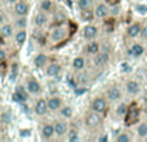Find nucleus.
Wrapping results in <instances>:
<instances>
[{
	"label": "nucleus",
	"mask_w": 147,
	"mask_h": 142,
	"mask_svg": "<svg viewBox=\"0 0 147 142\" xmlns=\"http://www.w3.org/2000/svg\"><path fill=\"white\" fill-rule=\"evenodd\" d=\"M101 124H102V118H101V114H98V112L92 110L85 116V125L88 128H90V129H94V128L99 127Z\"/></svg>",
	"instance_id": "obj_1"
},
{
	"label": "nucleus",
	"mask_w": 147,
	"mask_h": 142,
	"mask_svg": "<svg viewBox=\"0 0 147 142\" xmlns=\"http://www.w3.org/2000/svg\"><path fill=\"white\" fill-rule=\"evenodd\" d=\"M138 119H140V109L136 105H133V106H130L128 109V112L125 115V124L133 125L138 122Z\"/></svg>",
	"instance_id": "obj_2"
},
{
	"label": "nucleus",
	"mask_w": 147,
	"mask_h": 142,
	"mask_svg": "<svg viewBox=\"0 0 147 142\" xmlns=\"http://www.w3.org/2000/svg\"><path fill=\"white\" fill-rule=\"evenodd\" d=\"M107 107H109V105H107L106 98H103V97H96L92 101V110L101 115L107 111Z\"/></svg>",
	"instance_id": "obj_3"
},
{
	"label": "nucleus",
	"mask_w": 147,
	"mask_h": 142,
	"mask_svg": "<svg viewBox=\"0 0 147 142\" xmlns=\"http://www.w3.org/2000/svg\"><path fill=\"white\" fill-rule=\"evenodd\" d=\"M109 60H110V54L107 53V52H105V51H99L97 54H94V57H93V65L94 66H97V67H102V66H105V65L109 62Z\"/></svg>",
	"instance_id": "obj_4"
},
{
	"label": "nucleus",
	"mask_w": 147,
	"mask_h": 142,
	"mask_svg": "<svg viewBox=\"0 0 147 142\" xmlns=\"http://www.w3.org/2000/svg\"><path fill=\"white\" fill-rule=\"evenodd\" d=\"M30 10V7L26 1H22V0H18L17 3H14V13L18 16V17H26Z\"/></svg>",
	"instance_id": "obj_5"
},
{
	"label": "nucleus",
	"mask_w": 147,
	"mask_h": 142,
	"mask_svg": "<svg viewBox=\"0 0 147 142\" xmlns=\"http://www.w3.org/2000/svg\"><path fill=\"white\" fill-rule=\"evenodd\" d=\"M48 102H47V99L44 98H40L36 101L35 106H34V111H35L36 115H39V116H43V115H45L47 112H48Z\"/></svg>",
	"instance_id": "obj_6"
},
{
	"label": "nucleus",
	"mask_w": 147,
	"mask_h": 142,
	"mask_svg": "<svg viewBox=\"0 0 147 142\" xmlns=\"http://www.w3.org/2000/svg\"><path fill=\"white\" fill-rule=\"evenodd\" d=\"M106 97L109 101L111 102H117L121 99V91L117 87H110L106 92Z\"/></svg>",
	"instance_id": "obj_7"
},
{
	"label": "nucleus",
	"mask_w": 147,
	"mask_h": 142,
	"mask_svg": "<svg viewBox=\"0 0 147 142\" xmlns=\"http://www.w3.org/2000/svg\"><path fill=\"white\" fill-rule=\"evenodd\" d=\"M26 89L30 94H39L41 92V85L35 79H28L26 83Z\"/></svg>",
	"instance_id": "obj_8"
},
{
	"label": "nucleus",
	"mask_w": 147,
	"mask_h": 142,
	"mask_svg": "<svg viewBox=\"0 0 147 142\" xmlns=\"http://www.w3.org/2000/svg\"><path fill=\"white\" fill-rule=\"evenodd\" d=\"M53 125H54V135H56L57 137H63V136H66L67 132H69L67 124L65 122H62V120L56 122Z\"/></svg>",
	"instance_id": "obj_9"
},
{
	"label": "nucleus",
	"mask_w": 147,
	"mask_h": 142,
	"mask_svg": "<svg viewBox=\"0 0 147 142\" xmlns=\"http://www.w3.org/2000/svg\"><path fill=\"white\" fill-rule=\"evenodd\" d=\"M27 97H28V92H27V89H25L23 87H18V88L16 89L14 94H13V99H14L16 102H20V103L27 101Z\"/></svg>",
	"instance_id": "obj_10"
},
{
	"label": "nucleus",
	"mask_w": 147,
	"mask_h": 142,
	"mask_svg": "<svg viewBox=\"0 0 147 142\" xmlns=\"http://www.w3.org/2000/svg\"><path fill=\"white\" fill-rule=\"evenodd\" d=\"M109 14H110V8L107 7L106 4H103V3L98 4L96 8H94V16H96L97 18L103 20V18H106Z\"/></svg>",
	"instance_id": "obj_11"
},
{
	"label": "nucleus",
	"mask_w": 147,
	"mask_h": 142,
	"mask_svg": "<svg viewBox=\"0 0 147 142\" xmlns=\"http://www.w3.org/2000/svg\"><path fill=\"white\" fill-rule=\"evenodd\" d=\"M125 91H127L128 94H132V96H136L141 92V85L138 81L136 80H129L125 84Z\"/></svg>",
	"instance_id": "obj_12"
},
{
	"label": "nucleus",
	"mask_w": 147,
	"mask_h": 142,
	"mask_svg": "<svg viewBox=\"0 0 147 142\" xmlns=\"http://www.w3.org/2000/svg\"><path fill=\"white\" fill-rule=\"evenodd\" d=\"M97 34H98V28H97V26L86 25L85 27H84V38L88 39V40H93V39L97 36Z\"/></svg>",
	"instance_id": "obj_13"
},
{
	"label": "nucleus",
	"mask_w": 147,
	"mask_h": 142,
	"mask_svg": "<svg viewBox=\"0 0 147 142\" xmlns=\"http://www.w3.org/2000/svg\"><path fill=\"white\" fill-rule=\"evenodd\" d=\"M48 102V109L51 111H57L62 107V98L61 97H51L49 99H47Z\"/></svg>",
	"instance_id": "obj_14"
},
{
	"label": "nucleus",
	"mask_w": 147,
	"mask_h": 142,
	"mask_svg": "<svg viewBox=\"0 0 147 142\" xmlns=\"http://www.w3.org/2000/svg\"><path fill=\"white\" fill-rule=\"evenodd\" d=\"M62 71V66L59 64H51L47 67V75L51 76V78H56L61 74Z\"/></svg>",
	"instance_id": "obj_15"
},
{
	"label": "nucleus",
	"mask_w": 147,
	"mask_h": 142,
	"mask_svg": "<svg viewBox=\"0 0 147 142\" xmlns=\"http://www.w3.org/2000/svg\"><path fill=\"white\" fill-rule=\"evenodd\" d=\"M65 36H66L65 30L63 28H61V27H58V28H54V30L52 31L51 40L53 41V43H58V41H61L62 39H65Z\"/></svg>",
	"instance_id": "obj_16"
},
{
	"label": "nucleus",
	"mask_w": 147,
	"mask_h": 142,
	"mask_svg": "<svg viewBox=\"0 0 147 142\" xmlns=\"http://www.w3.org/2000/svg\"><path fill=\"white\" fill-rule=\"evenodd\" d=\"M41 136L45 140H51L54 135V125L53 124H44L43 128H41Z\"/></svg>",
	"instance_id": "obj_17"
},
{
	"label": "nucleus",
	"mask_w": 147,
	"mask_h": 142,
	"mask_svg": "<svg viewBox=\"0 0 147 142\" xmlns=\"http://www.w3.org/2000/svg\"><path fill=\"white\" fill-rule=\"evenodd\" d=\"M141 28H142V26H141L140 23H132V25L127 28V35L129 36V38H137L141 32Z\"/></svg>",
	"instance_id": "obj_18"
},
{
	"label": "nucleus",
	"mask_w": 147,
	"mask_h": 142,
	"mask_svg": "<svg viewBox=\"0 0 147 142\" xmlns=\"http://www.w3.org/2000/svg\"><path fill=\"white\" fill-rule=\"evenodd\" d=\"M143 53H145V48H143V45L140 43L133 44L129 49V54L133 57H141Z\"/></svg>",
	"instance_id": "obj_19"
},
{
	"label": "nucleus",
	"mask_w": 147,
	"mask_h": 142,
	"mask_svg": "<svg viewBox=\"0 0 147 142\" xmlns=\"http://www.w3.org/2000/svg\"><path fill=\"white\" fill-rule=\"evenodd\" d=\"M0 35L3 38H10L13 35V26L10 23H3V25H0Z\"/></svg>",
	"instance_id": "obj_20"
},
{
	"label": "nucleus",
	"mask_w": 147,
	"mask_h": 142,
	"mask_svg": "<svg viewBox=\"0 0 147 142\" xmlns=\"http://www.w3.org/2000/svg\"><path fill=\"white\" fill-rule=\"evenodd\" d=\"M26 39H27V32H26L23 28H21V30H18L17 32H16L14 35V41L17 45H22V44H25Z\"/></svg>",
	"instance_id": "obj_21"
},
{
	"label": "nucleus",
	"mask_w": 147,
	"mask_h": 142,
	"mask_svg": "<svg viewBox=\"0 0 147 142\" xmlns=\"http://www.w3.org/2000/svg\"><path fill=\"white\" fill-rule=\"evenodd\" d=\"M80 17L83 21H86V22H90V21L94 20V10H92L90 8L88 9H80Z\"/></svg>",
	"instance_id": "obj_22"
},
{
	"label": "nucleus",
	"mask_w": 147,
	"mask_h": 142,
	"mask_svg": "<svg viewBox=\"0 0 147 142\" xmlns=\"http://www.w3.org/2000/svg\"><path fill=\"white\" fill-rule=\"evenodd\" d=\"M47 22H48V18H47L45 16V12H39L38 14L35 16V25L38 26V27H43L44 25H47Z\"/></svg>",
	"instance_id": "obj_23"
},
{
	"label": "nucleus",
	"mask_w": 147,
	"mask_h": 142,
	"mask_svg": "<svg viewBox=\"0 0 147 142\" xmlns=\"http://www.w3.org/2000/svg\"><path fill=\"white\" fill-rule=\"evenodd\" d=\"M99 44L97 43V41H93V40H90V43L86 45V48H85V51H86V53L88 54H90V56H94V54H97L99 52Z\"/></svg>",
	"instance_id": "obj_24"
},
{
	"label": "nucleus",
	"mask_w": 147,
	"mask_h": 142,
	"mask_svg": "<svg viewBox=\"0 0 147 142\" xmlns=\"http://www.w3.org/2000/svg\"><path fill=\"white\" fill-rule=\"evenodd\" d=\"M72 67L75 69L76 71H81L85 67V60H84V57H75L72 61Z\"/></svg>",
	"instance_id": "obj_25"
},
{
	"label": "nucleus",
	"mask_w": 147,
	"mask_h": 142,
	"mask_svg": "<svg viewBox=\"0 0 147 142\" xmlns=\"http://www.w3.org/2000/svg\"><path fill=\"white\" fill-rule=\"evenodd\" d=\"M34 62H35L36 67H44L47 65V62H48V57H47L44 53H40V54H38V56L35 57Z\"/></svg>",
	"instance_id": "obj_26"
},
{
	"label": "nucleus",
	"mask_w": 147,
	"mask_h": 142,
	"mask_svg": "<svg viewBox=\"0 0 147 142\" xmlns=\"http://www.w3.org/2000/svg\"><path fill=\"white\" fill-rule=\"evenodd\" d=\"M59 110H61V111H59L61 116L65 118V119H70V118L74 115V110H72L71 106H62Z\"/></svg>",
	"instance_id": "obj_27"
},
{
	"label": "nucleus",
	"mask_w": 147,
	"mask_h": 142,
	"mask_svg": "<svg viewBox=\"0 0 147 142\" xmlns=\"http://www.w3.org/2000/svg\"><path fill=\"white\" fill-rule=\"evenodd\" d=\"M52 8H53V1L52 0H43V1L40 3V10L41 12H51Z\"/></svg>",
	"instance_id": "obj_28"
},
{
	"label": "nucleus",
	"mask_w": 147,
	"mask_h": 142,
	"mask_svg": "<svg viewBox=\"0 0 147 142\" xmlns=\"http://www.w3.org/2000/svg\"><path fill=\"white\" fill-rule=\"evenodd\" d=\"M0 120H1L3 124H7V125L10 124V122H12V112H10V110H5L0 115Z\"/></svg>",
	"instance_id": "obj_29"
},
{
	"label": "nucleus",
	"mask_w": 147,
	"mask_h": 142,
	"mask_svg": "<svg viewBox=\"0 0 147 142\" xmlns=\"http://www.w3.org/2000/svg\"><path fill=\"white\" fill-rule=\"evenodd\" d=\"M128 109H129V107L125 103H120L119 106L116 107V115L120 118H125V115H127V112H128Z\"/></svg>",
	"instance_id": "obj_30"
},
{
	"label": "nucleus",
	"mask_w": 147,
	"mask_h": 142,
	"mask_svg": "<svg viewBox=\"0 0 147 142\" xmlns=\"http://www.w3.org/2000/svg\"><path fill=\"white\" fill-rule=\"evenodd\" d=\"M137 135L140 136L141 138H146L147 137V124L146 123H142L137 127Z\"/></svg>",
	"instance_id": "obj_31"
},
{
	"label": "nucleus",
	"mask_w": 147,
	"mask_h": 142,
	"mask_svg": "<svg viewBox=\"0 0 147 142\" xmlns=\"http://www.w3.org/2000/svg\"><path fill=\"white\" fill-rule=\"evenodd\" d=\"M79 132L76 129H71V131H69L67 132V140L69 141H71V142H76V141H79Z\"/></svg>",
	"instance_id": "obj_32"
},
{
	"label": "nucleus",
	"mask_w": 147,
	"mask_h": 142,
	"mask_svg": "<svg viewBox=\"0 0 147 142\" xmlns=\"http://www.w3.org/2000/svg\"><path fill=\"white\" fill-rule=\"evenodd\" d=\"M92 4H93L92 0H78V7L80 9H88L92 7Z\"/></svg>",
	"instance_id": "obj_33"
},
{
	"label": "nucleus",
	"mask_w": 147,
	"mask_h": 142,
	"mask_svg": "<svg viewBox=\"0 0 147 142\" xmlns=\"http://www.w3.org/2000/svg\"><path fill=\"white\" fill-rule=\"evenodd\" d=\"M88 81H89V75H88V74L81 72L80 75L78 76V83L80 84V85H85Z\"/></svg>",
	"instance_id": "obj_34"
},
{
	"label": "nucleus",
	"mask_w": 147,
	"mask_h": 142,
	"mask_svg": "<svg viewBox=\"0 0 147 142\" xmlns=\"http://www.w3.org/2000/svg\"><path fill=\"white\" fill-rule=\"evenodd\" d=\"M116 141L117 142H130L132 141V137H130L128 133H120L116 137Z\"/></svg>",
	"instance_id": "obj_35"
},
{
	"label": "nucleus",
	"mask_w": 147,
	"mask_h": 142,
	"mask_svg": "<svg viewBox=\"0 0 147 142\" xmlns=\"http://www.w3.org/2000/svg\"><path fill=\"white\" fill-rule=\"evenodd\" d=\"M26 23H27V21H26L25 17H20V18H17V21H16V26H17V28H25Z\"/></svg>",
	"instance_id": "obj_36"
},
{
	"label": "nucleus",
	"mask_w": 147,
	"mask_h": 142,
	"mask_svg": "<svg viewBox=\"0 0 147 142\" xmlns=\"http://www.w3.org/2000/svg\"><path fill=\"white\" fill-rule=\"evenodd\" d=\"M10 80L12 81H14L16 80V78H17V65H13V67H12V70H10Z\"/></svg>",
	"instance_id": "obj_37"
},
{
	"label": "nucleus",
	"mask_w": 147,
	"mask_h": 142,
	"mask_svg": "<svg viewBox=\"0 0 147 142\" xmlns=\"http://www.w3.org/2000/svg\"><path fill=\"white\" fill-rule=\"evenodd\" d=\"M140 36H141V39H142V40H147V25H145L142 28H141Z\"/></svg>",
	"instance_id": "obj_38"
},
{
	"label": "nucleus",
	"mask_w": 147,
	"mask_h": 142,
	"mask_svg": "<svg viewBox=\"0 0 147 142\" xmlns=\"http://www.w3.org/2000/svg\"><path fill=\"white\" fill-rule=\"evenodd\" d=\"M5 60H7V52L0 48V62H4Z\"/></svg>",
	"instance_id": "obj_39"
},
{
	"label": "nucleus",
	"mask_w": 147,
	"mask_h": 142,
	"mask_svg": "<svg viewBox=\"0 0 147 142\" xmlns=\"http://www.w3.org/2000/svg\"><path fill=\"white\" fill-rule=\"evenodd\" d=\"M4 21H5V14H4V12L0 9V25H3Z\"/></svg>",
	"instance_id": "obj_40"
},
{
	"label": "nucleus",
	"mask_w": 147,
	"mask_h": 142,
	"mask_svg": "<svg viewBox=\"0 0 147 142\" xmlns=\"http://www.w3.org/2000/svg\"><path fill=\"white\" fill-rule=\"evenodd\" d=\"M106 1H107V3H109V4H110V5H116V4H117V3H119V1H120V0H106Z\"/></svg>",
	"instance_id": "obj_41"
},
{
	"label": "nucleus",
	"mask_w": 147,
	"mask_h": 142,
	"mask_svg": "<svg viewBox=\"0 0 147 142\" xmlns=\"http://www.w3.org/2000/svg\"><path fill=\"white\" fill-rule=\"evenodd\" d=\"M98 141H109V137H107L106 135H105V136H101V137L98 138Z\"/></svg>",
	"instance_id": "obj_42"
},
{
	"label": "nucleus",
	"mask_w": 147,
	"mask_h": 142,
	"mask_svg": "<svg viewBox=\"0 0 147 142\" xmlns=\"http://www.w3.org/2000/svg\"><path fill=\"white\" fill-rule=\"evenodd\" d=\"M8 1H9V3H17L18 0H8Z\"/></svg>",
	"instance_id": "obj_43"
},
{
	"label": "nucleus",
	"mask_w": 147,
	"mask_h": 142,
	"mask_svg": "<svg viewBox=\"0 0 147 142\" xmlns=\"http://www.w3.org/2000/svg\"><path fill=\"white\" fill-rule=\"evenodd\" d=\"M145 114H146V116H147V106L145 107Z\"/></svg>",
	"instance_id": "obj_44"
},
{
	"label": "nucleus",
	"mask_w": 147,
	"mask_h": 142,
	"mask_svg": "<svg viewBox=\"0 0 147 142\" xmlns=\"http://www.w3.org/2000/svg\"><path fill=\"white\" fill-rule=\"evenodd\" d=\"M0 124H1V120H0Z\"/></svg>",
	"instance_id": "obj_45"
}]
</instances>
